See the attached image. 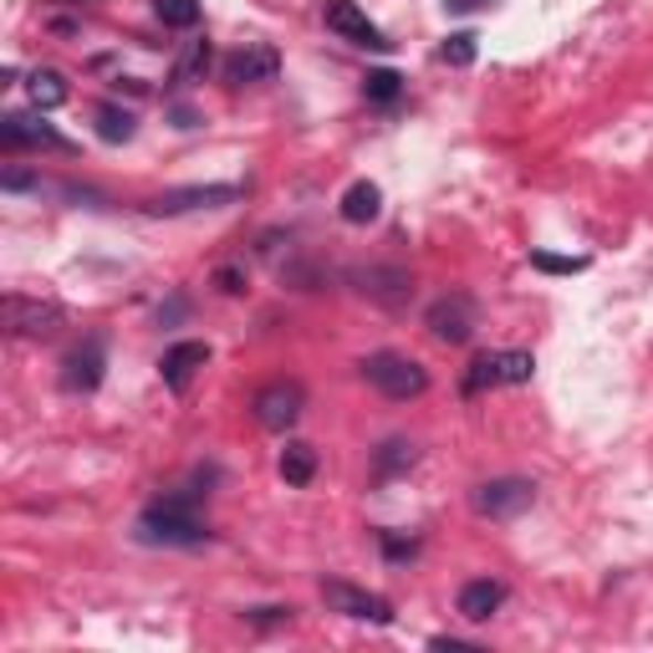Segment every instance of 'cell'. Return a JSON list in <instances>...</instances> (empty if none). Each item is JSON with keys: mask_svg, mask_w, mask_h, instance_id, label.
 I'll return each instance as SVG.
<instances>
[{"mask_svg": "<svg viewBox=\"0 0 653 653\" xmlns=\"http://www.w3.org/2000/svg\"><path fill=\"white\" fill-rule=\"evenodd\" d=\"M194 495L200 491L154 501V506L138 516L134 536L144 541V547H204V541H210V526L194 516Z\"/></svg>", "mask_w": 653, "mask_h": 653, "instance_id": "6da1fadb", "label": "cell"}, {"mask_svg": "<svg viewBox=\"0 0 653 653\" xmlns=\"http://www.w3.org/2000/svg\"><path fill=\"white\" fill-rule=\"evenodd\" d=\"M358 368L383 399H419L429 388V373L413 358H403V352H368Z\"/></svg>", "mask_w": 653, "mask_h": 653, "instance_id": "7a4b0ae2", "label": "cell"}, {"mask_svg": "<svg viewBox=\"0 0 653 653\" xmlns=\"http://www.w3.org/2000/svg\"><path fill=\"white\" fill-rule=\"evenodd\" d=\"M531 373H536V358L531 352H520V347L481 352L465 373V393L475 399V393H491V388H506V383H531Z\"/></svg>", "mask_w": 653, "mask_h": 653, "instance_id": "3957f363", "label": "cell"}, {"mask_svg": "<svg viewBox=\"0 0 653 653\" xmlns=\"http://www.w3.org/2000/svg\"><path fill=\"white\" fill-rule=\"evenodd\" d=\"M302 409H307V388L296 383V378H276V383H266L251 399L255 424L271 429V434H286V429L302 419Z\"/></svg>", "mask_w": 653, "mask_h": 653, "instance_id": "277c9868", "label": "cell"}, {"mask_svg": "<svg viewBox=\"0 0 653 653\" xmlns=\"http://www.w3.org/2000/svg\"><path fill=\"white\" fill-rule=\"evenodd\" d=\"M0 317H6V333H11V337H56L62 327H67V312L56 307V302H41V296H21V292L6 296Z\"/></svg>", "mask_w": 653, "mask_h": 653, "instance_id": "5b68a950", "label": "cell"}, {"mask_svg": "<svg viewBox=\"0 0 653 653\" xmlns=\"http://www.w3.org/2000/svg\"><path fill=\"white\" fill-rule=\"evenodd\" d=\"M322 602L327 613H343V618H358V623H393V602L368 592V587H352L343 577H322Z\"/></svg>", "mask_w": 653, "mask_h": 653, "instance_id": "8992f818", "label": "cell"}, {"mask_svg": "<svg viewBox=\"0 0 653 653\" xmlns=\"http://www.w3.org/2000/svg\"><path fill=\"white\" fill-rule=\"evenodd\" d=\"M531 501H536V485L520 481V475L485 481V485H475V495H470V506L481 510V516H491V520H516L520 510H531Z\"/></svg>", "mask_w": 653, "mask_h": 653, "instance_id": "52a82bcc", "label": "cell"}, {"mask_svg": "<svg viewBox=\"0 0 653 653\" xmlns=\"http://www.w3.org/2000/svg\"><path fill=\"white\" fill-rule=\"evenodd\" d=\"M424 327L440 337V343L460 347V343H470V337H475L481 317H475V302H470L465 292H450V296H440V302L424 312Z\"/></svg>", "mask_w": 653, "mask_h": 653, "instance_id": "ba28073f", "label": "cell"}, {"mask_svg": "<svg viewBox=\"0 0 653 653\" xmlns=\"http://www.w3.org/2000/svg\"><path fill=\"white\" fill-rule=\"evenodd\" d=\"M322 21H327V31H337V36L352 41V46H368V52H388V46H393V41L368 21V11H362L358 0H327V6H322Z\"/></svg>", "mask_w": 653, "mask_h": 653, "instance_id": "9c48e42d", "label": "cell"}, {"mask_svg": "<svg viewBox=\"0 0 653 653\" xmlns=\"http://www.w3.org/2000/svg\"><path fill=\"white\" fill-rule=\"evenodd\" d=\"M241 200V185H189V189H164L148 200L154 214H189V210H225Z\"/></svg>", "mask_w": 653, "mask_h": 653, "instance_id": "30bf717a", "label": "cell"}, {"mask_svg": "<svg viewBox=\"0 0 653 653\" xmlns=\"http://www.w3.org/2000/svg\"><path fill=\"white\" fill-rule=\"evenodd\" d=\"M352 286L388 312L409 307V296H413V276L403 266H362V271H352Z\"/></svg>", "mask_w": 653, "mask_h": 653, "instance_id": "8fae6325", "label": "cell"}, {"mask_svg": "<svg viewBox=\"0 0 653 653\" xmlns=\"http://www.w3.org/2000/svg\"><path fill=\"white\" fill-rule=\"evenodd\" d=\"M0 144L6 154H21V148H46V154H72V144L56 134L52 123L27 118V113H6L0 118Z\"/></svg>", "mask_w": 653, "mask_h": 653, "instance_id": "7c38bea8", "label": "cell"}, {"mask_svg": "<svg viewBox=\"0 0 653 653\" xmlns=\"http://www.w3.org/2000/svg\"><path fill=\"white\" fill-rule=\"evenodd\" d=\"M276 72H281V56H276V46H266V41H245L241 52L225 56L230 87H255V82H271Z\"/></svg>", "mask_w": 653, "mask_h": 653, "instance_id": "4fadbf2b", "label": "cell"}, {"mask_svg": "<svg viewBox=\"0 0 653 653\" xmlns=\"http://www.w3.org/2000/svg\"><path fill=\"white\" fill-rule=\"evenodd\" d=\"M103 368H107V352L97 337H87L82 347H72L67 358H62V388L67 393H93L103 383Z\"/></svg>", "mask_w": 653, "mask_h": 653, "instance_id": "5bb4252c", "label": "cell"}, {"mask_svg": "<svg viewBox=\"0 0 653 653\" xmlns=\"http://www.w3.org/2000/svg\"><path fill=\"white\" fill-rule=\"evenodd\" d=\"M204 362H210V343H173L169 352H164L159 373H164V383H169L173 393H185V388H189V378L200 373Z\"/></svg>", "mask_w": 653, "mask_h": 653, "instance_id": "9a60e30c", "label": "cell"}, {"mask_svg": "<svg viewBox=\"0 0 653 653\" xmlns=\"http://www.w3.org/2000/svg\"><path fill=\"white\" fill-rule=\"evenodd\" d=\"M501 602H506V587L491 582V577H475V582L460 587V602H454V608H460V618H465V623H485V618H491Z\"/></svg>", "mask_w": 653, "mask_h": 653, "instance_id": "2e32d148", "label": "cell"}, {"mask_svg": "<svg viewBox=\"0 0 653 653\" xmlns=\"http://www.w3.org/2000/svg\"><path fill=\"white\" fill-rule=\"evenodd\" d=\"M343 220L347 225H368V220H378V210H383V189L373 185V179H358V185L343 189Z\"/></svg>", "mask_w": 653, "mask_h": 653, "instance_id": "e0dca14e", "label": "cell"}, {"mask_svg": "<svg viewBox=\"0 0 653 653\" xmlns=\"http://www.w3.org/2000/svg\"><path fill=\"white\" fill-rule=\"evenodd\" d=\"M276 470H281V481L292 485V491H302V485H312V475H317V450L302 444V440H292L286 450H281Z\"/></svg>", "mask_w": 653, "mask_h": 653, "instance_id": "ac0fdd59", "label": "cell"}, {"mask_svg": "<svg viewBox=\"0 0 653 653\" xmlns=\"http://www.w3.org/2000/svg\"><path fill=\"white\" fill-rule=\"evenodd\" d=\"M413 460H419V450H413L409 440H383L373 450V481L383 485V481H393V475H409Z\"/></svg>", "mask_w": 653, "mask_h": 653, "instance_id": "d6986e66", "label": "cell"}, {"mask_svg": "<svg viewBox=\"0 0 653 653\" xmlns=\"http://www.w3.org/2000/svg\"><path fill=\"white\" fill-rule=\"evenodd\" d=\"M27 97H31V107H36V113H52V107L67 103V77H62V72H52V67L31 72V77H27Z\"/></svg>", "mask_w": 653, "mask_h": 653, "instance_id": "ffe728a7", "label": "cell"}, {"mask_svg": "<svg viewBox=\"0 0 653 653\" xmlns=\"http://www.w3.org/2000/svg\"><path fill=\"white\" fill-rule=\"evenodd\" d=\"M93 123H97V138H103V144H128V138L138 134V118L118 103H97Z\"/></svg>", "mask_w": 653, "mask_h": 653, "instance_id": "44dd1931", "label": "cell"}, {"mask_svg": "<svg viewBox=\"0 0 653 653\" xmlns=\"http://www.w3.org/2000/svg\"><path fill=\"white\" fill-rule=\"evenodd\" d=\"M204 72H210V41H189L185 56L173 62V87H194L204 82Z\"/></svg>", "mask_w": 653, "mask_h": 653, "instance_id": "7402d4cb", "label": "cell"}, {"mask_svg": "<svg viewBox=\"0 0 653 653\" xmlns=\"http://www.w3.org/2000/svg\"><path fill=\"white\" fill-rule=\"evenodd\" d=\"M154 11H159V21L164 27H173V31L200 27V0H154Z\"/></svg>", "mask_w": 653, "mask_h": 653, "instance_id": "603a6c76", "label": "cell"}, {"mask_svg": "<svg viewBox=\"0 0 653 653\" xmlns=\"http://www.w3.org/2000/svg\"><path fill=\"white\" fill-rule=\"evenodd\" d=\"M440 56L450 62V67H470V62L481 56V36H475V31H454V36H444Z\"/></svg>", "mask_w": 653, "mask_h": 653, "instance_id": "cb8c5ba5", "label": "cell"}, {"mask_svg": "<svg viewBox=\"0 0 653 653\" xmlns=\"http://www.w3.org/2000/svg\"><path fill=\"white\" fill-rule=\"evenodd\" d=\"M362 93L373 97V103H393V97L403 93V77H399V72H388V67H378V72H368Z\"/></svg>", "mask_w": 653, "mask_h": 653, "instance_id": "d4e9b609", "label": "cell"}, {"mask_svg": "<svg viewBox=\"0 0 653 653\" xmlns=\"http://www.w3.org/2000/svg\"><path fill=\"white\" fill-rule=\"evenodd\" d=\"M531 266L547 271V276H577V271H587V261H582V255H547V251H536Z\"/></svg>", "mask_w": 653, "mask_h": 653, "instance_id": "484cf974", "label": "cell"}, {"mask_svg": "<svg viewBox=\"0 0 653 653\" xmlns=\"http://www.w3.org/2000/svg\"><path fill=\"white\" fill-rule=\"evenodd\" d=\"M378 541H383V557H388V561H413V557H419V541H413V536L378 531Z\"/></svg>", "mask_w": 653, "mask_h": 653, "instance_id": "4316f807", "label": "cell"}, {"mask_svg": "<svg viewBox=\"0 0 653 653\" xmlns=\"http://www.w3.org/2000/svg\"><path fill=\"white\" fill-rule=\"evenodd\" d=\"M251 623H292V608H251Z\"/></svg>", "mask_w": 653, "mask_h": 653, "instance_id": "83f0119b", "label": "cell"}, {"mask_svg": "<svg viewBox=\"0 0 653 653\" xmlns=\"http://www.w3.org/2000/svg\"><path fill=\"white\" fill-rule=\"evenodd\" d=\"M214 281H220V292H230V296H235V292H241V271H220V276H214Z\"/></svg>", "mask_w": 653, "mask_h": 653, "instance_id": "f1b7e54d", "label": "cell"}, {"mask_svg": "<svg viewBox=\"0 0 653 653\" xmlns=\"http://www.w3.org/2000/svg\"><path fill=\"white\" fill-rule=\"evenodd\" d=\"M450 11H481V6H491V0H444Z\"/></svg>", "mask_w": 653, "mask_h": 653, "instance_id": "f546056e", "label": "cell"}]
</instances>
